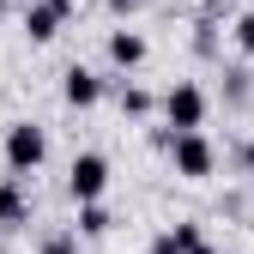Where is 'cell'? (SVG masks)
I'll return each mask as SVG.
<instances>
[{"mask_svg":"<svg viewBox=\"0 0 254 254\" xmlns=\"http://www.w3.org/2000/svg\"><path fill=\"white\" fill-rule=\"evenodd\" d=\"M0 157H6V176H37L49 164V127L43 121H6V139H0Z\"/></svg>","mask_w":254,"mask_h":254,"instance_id":"obj_1","label":"cell"},{"mask_svg":"<svg viewBox=\"0 0 254 254\" xmlns=\"http://www.w3.org/2000/svg\"><path fill=\"white\" fill-rule=\"evenodd\" d=\"M157 109H164V127H170V133H206L212 97H206L200 79H176L164 97H157Z\"/></svg>","mask_w":254,"mask_h":254,"instance_id":"obj_2","label":"cell"},{"mask_svg":"<svg viewBox=\"0 0 254 254\" xmlns=\"http://www.w3.org/2000/svg\"><path fill=\"white\" fill-rule=\"evenodd\" d=\"M170 164H176V176L182 182H212L218 176V145L206 139V133H170Z\"/></svg>","mask_w":254,"mask_h":254,"instance_id":"obj_3","label":"cell"},{"mask_svg":"<svg viewBox=\"0 0 254 254\" xmlns=\"http://www.w3.org/2000/svg\"><path fill=\"white\" fill-rule=\"evenodd\" d=\"M67 194H73L79 206H97V200L109 194V157H103V151H79L73 164H67Z\"/></svg>","mask_w":254,"mask_h":254,"instance_id":"obj_4","label":"cell"},{"mask_svg":"<svg viewBox=\"0 0 254 254\" xmlns=\"http://www.w3.org/2000/svg\"><path fill=\"white\" fill-rule=\"evenodd\" d=\"M67 18H73V0H24V12H18L30 43H55Z\"/></svg>","mask_w":254,"mask_h":254,"instance_id":"obj_5","label":"cell"},{"mask_svg":"<svg viewBox=\"0 0 254 254\" xmlns=\"http://www.w3.org/2000/svg\"><path fill=\"white\" fill-rule=\"evenodd\" d=\"M61 103H67V109H97V103H103V79H97V67L73 61V67L61 73Z\"/></svg>","mask_w":254,"mask_h":254,"instance_id":"obj_6","label":"cell"},{"mask_svg":"<svg viewBox=\"0 0 254 254\" xmlns=\"http://www.w3.org/2000/svg\"><path fill=\"white\" fill-rule=\"evenodd\" d=\"M103 55H109V67H115V73H139V67H145V55H151V43L139 37V30L115 24V30H109V43H103Z\"/></svg>","mask_w":254,"mask_h":254,"instance_id":"obj_7","label":"cell"},{"mask_svg":"<svg viewBox=\"0 0 254 254\" xmlns=\"http://www.w3.org/2000/svg\"><path fill=\"white\" fill-rule=\"evenodd\" d=\"M200 242H206V230L194 224V218H176L170 230H157V236H151V248H145V254H194Z\"/></svg>","mask_w":254,"mask_h":254,"instance_id":"obj_8","label":"cell"},{"mask_svg":"<svg viewBox=\"0 0 254 254\" xmlns=\"http://www.w3.org/2000/svg\"><path fill=\"white\" fill-rule=\"evenodd\" d=\"M18 224H30L24 182H18V176H0V230H18Z\"/></svg>","mask_w":254,"mask_h":254,"instance_id":"obj_9","label":"cell"},{"mask_svg":"<svg viewBox=\"0 0 254 254\" xmlns=\"http://www.w3.org/2000/svg\"><path fill=\"white\" fill-rule=\"evenodd\" d=\"M79 236H109L115 230V218H109V206L97 200V206H79V224H73Z\"/></svg>","mask_w":254,"mask_h":254,"instance_id":"obj_10","label":"cell"},{"mask_svg":"<svg viewBox=\"0 0 254 254\" xmlns=\"http://www.w3.org/2000/svg\"><path fill=\"white\" fill-rule=\"evenodd\" d=\"M151 109H157V97H151L145 85H121V115H133V121H145Z\"/></svg>","mask_w":254,"mask_h":254,"instance_id":"obj_11","label":"cell"},{"mask_svg":"<svg viewBox=\"0 0 254 254\" xmlns=\"http://www.w3.org/2000/svg\"><path fill=\"white\" fill-rule=\"evenodd\" d=\"M230 43H236L242 61H254V12H236L230 18Z\"/></svg>","mask_w":254,"mask_h":254,"instance_id":"obj_12","label":"cell"},{"mask_svg":"<svg viewBox=\"0 0 254 254\" xmlns=\"http://www.w3.org/2000/svg\"><path fill=\"white\" fill-rule=\"evenodd\" d=\"M37 254H79V230H49Z\"/></svg>","mask_w":254,"mask_h":254,"instance_id":"obj_13","label":"cell"},{"mask_svg":"<svg viewBox=\"0 0 254 254\" xmlns=\"http://www.w3.org/2000/svg\"><path fill=\"white\" fill-rule=\"evenodd\" d=\"M224 79H230V85H224V91H230V103H248V73H242V67H230Z\"/></svg>","mask_w":254,"mask_h":254,"instance_id":"obj_14","label":"cell"},{"mask_svg":"<svg viewBox=\"0 0 254 254\" xmlns=\"http://www.w3.org/2000/svg\"><path fill=\"white\" fill-rule=\"evenodd\" d=\"M236 164H242V176H248V182H254V133H248V139H242V151H236Z\"/></svg>","mask_w":254,"mask_h":254,"instance_id":"obj_15","label":"cell"},{"mask_svg":"<svg viewBox=\"0 0 254 254\" xmlns=\"http://www.w3.org/2000/svg\"><path fill=\"white\" fill-rule=\"evenodd\" d=\"M103 6H109V12H115V18H133V12H139V6H145V0H103Z\"/></svg>","mask_w":254,"mask_h":254,"instance_id":"obj_16","label":"cell"},{"mask_svg":"<svg viewBox=\"0 0 254 254\" xmlns=\"http://www.w3.org/2000/svg\"><path fill=\"white\" fill-rule=\"evenodd\" d=\"M194 254H218V248H212V242H200V248H194Z\"/></svg>","mask_w":254,"mask_h":254,"instance_id":"obj_17","label":"cell"},{"mask_svg":"<svg viewBox=\"0 0 254 254\" xmlns=\"http://www.w3.org/2000/svg\"><path fill=\"white\" fill-rule=\"evenodd\" d=\"M248 194H254V182H248Z\"/></svg>","mask_w":254,"mask_h":254,"instance_id":"obj_18","label":"cell"}]
</instances>
